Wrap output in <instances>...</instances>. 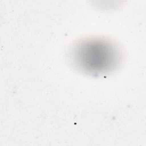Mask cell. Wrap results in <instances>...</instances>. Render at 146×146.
<instances>
[{
	"instance_id": "6da1fadb",
	"label": "cell",
	"mask_w": 146,
	"mask_h": 146,
	"mask_svg": "<svg viewBox=\"0 0 146 146\" xmlns=\"http://www.w3.org/2000/svg\"><path fill=\"white\" fill-rule=\"evenodd\" d=\"M76 60L83 68L100 72L114 63L115 53L112 47L102 41H89L76 49Z\"/></svg>"
}]
</instances>
